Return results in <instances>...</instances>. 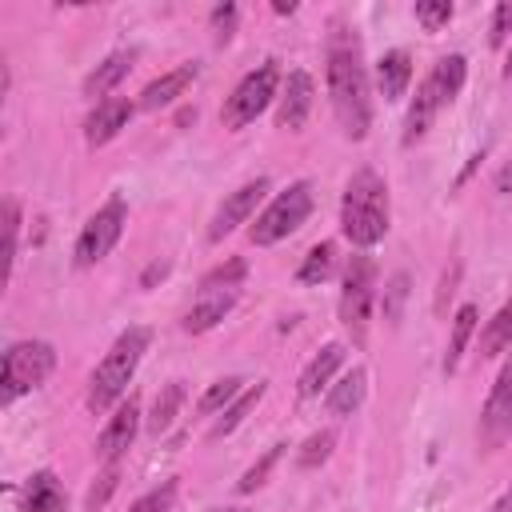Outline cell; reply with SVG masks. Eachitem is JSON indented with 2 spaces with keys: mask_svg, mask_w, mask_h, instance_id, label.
Returning a JSON list of instances; mask_svg holds the SVG:
<instances>
[{
  "mask_svg": "<svg viewBox=\"0 0 512 512\" xmlns=\"http://www.w3.org/2000/svg\"><path fill=\"white\" fill-rule=\"evenodd\" d=\"M508 36H512V0H504V4H496V8H492L488 44H492V48H504V44H508Z\"/></svg>",
  "mask_w": 512,
  "mask_h": 512,
  "instance_id": "cell-36",
  "label": "cell"
},
{
  "mask_svg": "<svg viewBox=\"0 0 512 512\" xmlns=\"http://www.w3.org/2000/svg\"><path fill=\"white\" fill-rule=\"evenodd\" d=\"M124 224H128V204H124V196H108V200L84 220V228H80V236H76V244H72V264H76V268L100 264V260L116 248V240L124 236Z\"/></svg>",
  "mask_w": 512,
  "mask_h": 512,
  "instance_id": "cell-7",
  "label": "cell"
},
{
  "mask_svg": "<svg viewBox=\"0 0 512 512\" xmlns=\"http://www.w3.org/2000/svg\"><path fill=\"white\" fill-rule=\"evenodd\" d=\"M184 396H188V392H184V384H180V380H172V384H164V388L156 392L152 412H148V432H152V436H160V432H168V428L176 424Z\"/></svg>",
  "mask_w": 512,
  "mask_h": 512,
  "instance_id": "cell-24",
  "label": "cell"
},
{
  "mask_svg": "<svg viewBox=\"0 0 512 512\" xmlns=\"http://www.w3.org/2000/svg\"><path fill=\"white\" fill-rule=\"evenodd\" d=\"M492 512H512V484H508V488H504V496L492 504Z\"/></svg>",
  "mask_w": 512,
  "mask_h": 512,
  "instance_id": "cell-39",
  "label": "cell"
},
{
  "mask_svg": "<svg viewBox=\"0 0 512 512\" xmlns=\"http://www.w3.org/2000/svg\"><path fill=\"white\" fill-rule=\"evenodd\" d=\"M208 512H244V508H208Z\"/></svg>",
  "mask_w": 512,
  "mask_h": 512,
  "instance_id": "cell-42",
  "label": "cell"
},
{
  "mask_svg": "<svg viewBox=\"0 0 512 512\" xmlns=\"http://www.w3.org/2000/svg\"><path fill=\"white\" fill-rule=\"evenodd\" d=\"M168 276V260H156V264H148L144 268V276H140V288H152L156 280H164Z\"/></svg>",
  "mask_w": 512,
  "mask_h": 512,
  "instance_id": "cell-38",
  "label": "cell"
},
{
  "mask_svg": "<svg viewBox=\"0 0 512 512\" xmlns=\"http://www.w3.org/2000/svg\"><path fill=\"white\" fill-rule=\"evenodd\" d=\"M132 112H136V104H132L128 96L96 100V108H92L88 120H84V144H88V148H104L108 140H116V136L128 128Z\"/></svg>",
  "mask_w": 512,
  "mask_h": 512,
  "instance_id": "cell-13",
  "label": "cell"
},
{
  "mask_svg": "<svg viewBox=\"0 0 512 512\" xmlns=\"http://www.w3.org/2000/svg\"><path fill=\"white\" fill-rule=\"evenodd\" d=\"M452 4L448 0H432V4H416V20H420V28L424 32H440L448 20H452Z\"/></svg>",
  "mask_w": 512,
  "mask_h": 512,
  "instance_id": "cell-34",
  "label": "cell"
},
{
  "mask_svg": "<svg viewBox=\"0 0 512 512\" xmlns=\"http://www.w3.org/2000/svg\"><path fill=\"white\" fill-rule=\"evenodd\" d=\"M132 64H136V48H120V52H108L88 76H84V96H100V100H108V92L132 72Z\"/></svg>",
  "mask_w": 512,
  "mask_h": 512,
  "instance_id": "cell-18",
  "label": "cell"
},
{
  "mask_svg": "<svg viewBox=\"0 0 512 512\" xmlns=\"http://www.w3.org/2000/svg\"><path fill=\"white\" fill-rule=\"evenodd\" d=\"M56 368V348L48 340H16L4 352V372H0V404H16L32 388H40Z\"/></svg>",
  "mask_w": 512,
  "mask_h": 512,
  "instance_id": "cell-4",
  "label": "cell"
},
{
  "mask_svg": "<svg viewBox=\"0 0 512 512\" xmlns=\"http://www.w3.org/2000/svg\"><path fill=\"white\" fill-rule=\"evenodd\" d=\"M116 488H120V464H104V472L96 476V484H92L88 496H84V512H100V508L112 500Z\"/></svg>",
  "mask_w": 512,
  "mask_h": 512,
  "instance_id": "cell-30",
  "label": "cell"
},
{
  "mask_svg": "<svg viewBox=\"0 0 512 512\" xmlns=\"http://www.w3.org/2000/svg\"><path fill=\"white\" fill-rule=\"evenodd\" d=\"M496 192H512V164L500 172V180H496Z\"/></svg>",
  "mask_w": 512,
  "mask_h": 512,
  "instance_id": "cell-40",
  "label": "cell"
},
{
  "mask_svg": "<svg viewBox=\"0 0 512 512\" xmlns=\"http://www.w3.org/2000/svg\"><path fill=\"white\" fill-rule=\"evenodd\" d=\"M236 20H240V8H236V4H216V8H212L208 24H212V36H216V44H228V40H232V32H236Z\"/></svg>",
  "mask_w": 512,
  "mask_h": 512,
  "instance_id": "cell-35",
  "label": "cell"
},
{
  "mask_svg": "<svg viewBox=\"0 0 512 512\" xmlns=\"http://www.w3.org/2000/svg\"><path fill=\"white\" fill-rule=\"evenodd\" d=\"M136 432H140V400L128 396V400L116 404V412H112L108 424L100 428V436H96V456H100L104 464H120V456L132 448Z\"/></svg>",
  "mask_w": 512,
  "mask_h": 512,
  "instance_id": "cell-11",
  "label": "cell"
},
{
  "mask_svg": "<svg viewBox=\"0 0 512 512\" xmlns=\"http://www.w3.org/2000/svg\"><path fill=\"white\" fill-rule=\"evenodd\" d=\"M504 76L512 80V48H508V60H504Z\"/></svg>",
  "mask_w": 512,
  "mask_h": 512,
  "instance_id": "cell-41",
  "label": "cell"
},
{
  "mask_svg": "<svg viewBox=\"0 0 512 512\" xmlns=\"http://www.w3.org/2000/svg\"><path fill=\"white\" fill-rule=\"evenodd\" d=\"M244 276H248V264H244L240 256H232V260L216 264L212 272H204V280H200V296H208V292H236Z\"/></svg>",
  "mask_w": 512,
  "mask_h": 512,
  "instance_id": "cell-27",
  "label": "cell"
},
{
  "mask_svg": "<svg viewBox=\"0 0 512 512\" xmlns=\"http://www.w3.org/2000/svg\"><path fill=\"white\" fill-rule=\"evenodd\" d=\"M244 392V380L240 376H224V380H216V384H208L204 388V396H200V416H216V412H224L236 396Z\"/></svg>",
  "mask_w": 512,
  "mask_h": 512,
  "instance_id": "cell-28",
  "label": "cell"
},
{
  "mask_svg": "<svg viewBox=\"0 0 512 512\" xmlns=\"http://www.w3.org/2000/svg\"><path fill=\"white\" fill-rule=\"evenodd\" d=\"M236 308V292H208V296H200L188 312H184V320H180V328L188 332V336H200V332H212L228 312Z\"/></svg>",
  "mask_w": 512,
  "mask_h": 512,
  "instance_id": "cell-19",
  "label": "cell"
},
{
  "mask_svg": "<svg viewBox=\"0 0 512 512\" xmlns=\"http://www.w3.org/2000/svg\"><path fill=\"white\" fill-rule=\"evenodd\" d=\"M340 364H344V344H324V348L304 364V372H300V380H296L300 400H312V396L328 392V388H332V376L340 372Z\"/></svg>",
  "mask_w": 512,
  "mask_h": 512,
  "instance_id": "cell-15",
  "label": "cell"
},
{
  "mask_svg": "<svg viewBox=\"0 0 512 512\" xmlns=\"http://www.w3.org/2000/svg\"><path fill=\"white\" fill-rule=\"evenodd\" d=\"M280 84H284L280 64H276V60H264L260 68H252V72L232 88V96H228L224 108H220V124H224L228 132L248 128V124L280 96Z\"/></svg>",
  "mask_w": 512,
  "mask_h": 512,
  "instance_id": "cell-6",
  "label": "cell"
},
{
  "mask_svg": "<svg viewBox=\"0 0 512 512\" xmlns=\"http://www.w3.org/2000/svg\"><path fill=\"white\" fill-rule=\"evenodd\" d=\"M328 100L336 112V124L348 140H364L372 124V100H368V68L356 32L336 24L328 32Z\"/></svg>",
  "mask_w": 512,
  "mask_h": 512,
  "instance_id": "cell-1",
  "label": "cell"
},
{
  "mask_svg": "<svg viewBox=\"0 0 512 512\" xmlns=\"http://www.w3.org/2000/svg\"><path fill=\"white\" fill-rule=\"evenodd\" d=\"M404 292H408V276H404V272H396V276H392V284H388V296H384V316H388V320H396V316H400V300H404Z\"/></svg>",
  "mask_w": 512,
  "mask_h": 512,
  "instance_id": "cell-37",
  "label": "cell"
},
{
  "mask_svg": "<svg viewBox=\"0 0 512 512\" xmlns=\"http://www.w3.org/2000/svg\"><path fill=\"white\" fill-rule=\"evenodd\" d=\"M148 344H152V332L144 324H132L112 340V348L104 352V360L96 364V372L88 380L84 404H88L92 416H100V412L120 404V396L128 392V384H132V376H136V368H140V360L148 352Z\"/></svg>",
  "mask_w": 512,
  "mask_h": 512,
  "instance_id": "cell-3",
  "label": "cell"
},
{
  "mask_svg": "<svg viewBox=\"0 0 512 512\" xmlns=\"http://www.w3.org/2000/svg\"><path fill=\"white\" fill-rule=\"evenodd\" d=\"M312 204H316V196H312V184H308V180L288 184V188H284V192H276V196L268 200V208L252 220L248 240H252L256 248L280 244L284 236H292V232L312 216Z\"/></svg>",
  "mask_w": 512,
  "mask_h": 512,
  "instance_id": "cell-5",
  "label": "cell"
},
{
  "mask_svg": "<svg viewBox=\"0 0 512 512\" xmlns=\"http://www.w3.org/2000/svg\"><path fill=\"white\" fill-rule=\"evenodd\" d=\"M68 508V492L56 480V472H32L20 488V512H64Z\"/></svg>",
  "mask_w": 512,
  "mask_h": 512,
  "instance_id": "cell-17",
  "label": "cell"
},
{
  "mask_svg": "<svg viewBox=\"0 0 512 512\" xmlns=\"http://www.w3.org/2000/svg\"><path fill=\"white\" fill-rule=\"evenodd\" d=\"M280 448H284V444H272V448H268V452H264V456H260V460L240 476V484H236V492H240V496L256 492V488L268 480V472H272V468H276V460H280Z\"/></svg>",
  "mask_w": 512,
  "mask_h": 512,
  "instance_id": "cell-33",
  "label": "cell"
},
{
  "mask_svg": "<svg viewBox=\"0 0 512 512\" xmlns=\"http://www.w3.org/2000/svg\"><path fill=\"white\" fill-rule=\"evenodd\" d=\"M176 496H180V484H176V480H164V484H156L152 492H144L128 512H172Z\"/></svg>",
  "mask_w": 512,
  "mask_h": 512,
  "instance_id": "cell-31",
  "label": "cell"
},
{
  "mask_svg": "<svg viewBox=\"0 0 512 512\" xmlns=\"http://www.w3.org/2000/svg\"><path fill=\"white\" fill-rule=\"evenodd\" d=\"M388 184L376 168H360L352 172V180L344 184V200H340V232L348 244L356 248H372L388 236Z\"/></svg>",
  "mask_w": 512,
  "mask_h": 512,
  "instance_id": "cell-2",
  "label": "cell"
},
{
  "mask_svg": "<svg viewBox=\"0 0 512 512\" xmlns=\"http://www.w3.org/2000/svg\"><path fill=\"white\" fill-rule=\"evenodd\" d=\"M20 204L8 196L4 200V256H8V272L16 268V256H20Z\"/></svg>",
  "mask_w": 512,
  "mask_h": 512,
  "instance_id": "cell-32",
  "label": "cell"
},
{
  "mask_svg": "<svg viewBox=\"0 0 512 512\" xmlns=\"http://www.w3.org/2000/svg\"><path fill=\"white\" fill-rule=\"evenodd\" d=\"M372 300H376V264H372V256L356 252L344 268V288H340V324L352 332L356 344L368 332Z\"/></svg>",
  "mask_w": 512,
  "mask_h": 512,
  "instance_id": "cell-8",
  "label": "cell"
},
{
  "mask_svg": "<svg viewBox=\"0 0 512 512\" xmlns=\"http://www.w3.org/2000/svg\"><path fill=\"white\" fill-rule=\"evenodd\" d=\"M268 176H256V180H248V184H240L236 192H228L224 196V204L216 208V216H212V224H208V240L212 244H220L228 232H236L240 224H248L252 216H256V204L268 196Z\"/></svg>",
  "mask_w": 512,
  "mask_h": 512,
  "instance_id": "cell-10",
  "label": "cell"
},
{
  "mask_svg": "<svg viewBox=\"0 0 512 512\" xmlns=\"http://www.w3.org/2000/svg\"><path fill=\"white\" fill-rule=\"evenodd\" d=\"M196 76H200V64H180V68H172V72L156 76L152 84H144V92H140L136 108H140V112H156V108L176 104V100L192 88V80H196Z\"/></svg>",
  "mask_w": 512,
  "mask_h": 512,
  "instance_id": "cell-14",
  "label": "cell"
},
{
  "mask_svg": "<svg viewBox=\"0 0 512 512\" xmlns=\"http://www.w3.org/2000/svg\"><path fill=\"white\" fill-rule=\"evenodd\" d=\"M264 392H268V384H264V380L248 384V388H244V392H240V396H236V400H232V404L220 412V420L212 424V436H228V432H236V428L244 424V416H248V412H252V408L264 400Z\"/></svg>",
  "mask_w": 512,
  "mask_h": 512,
  "instance_id": "cell-25",
  "label": "cell"
},
{
  "mask_svg": "<svg viewBox=\"0 0 512 512\" xmlns=\"http://www.w3.org/2000/svg\"><path fill=\"white\" fill-rule=\"evenodd\" d=\"M512 352V296L496 308V316L484 324L480 332V356L492 360V356H508Z\"/></svg>",
  "mask_w": 512,
  "mask_h": 512,
  "instance_id": "cell-23",
  "label": "cell"
},
{
  "mask_svg": "<svg viewBox=\"0 0 512 512\" xmlns=\"http://www.w3.org/2000/svg\"><path fill=\"white\" fill-rule=\"evenodd\" d=\"M440 108H444V96H440V88H436V80H432V72H428V76L420 80L412 104H408V116H404V144H416V140L432 128V120H436Z\"/></svg>",
  "mask_w": 512,
  "mask_h": 512,
  "instance_id": "cell-16",
  "label": "cell"
},
{
  "mask_svg": "<svg viewBox=\"0 0 512 512\" xmlns=\"http://www.w3.org/2000/svg\"><path fill=\"white\" fill-rule=\"evenodd\" d=\"M312 96H316V84L304 68H292L280 84V96H276V124L288 128V132H300L308 112H312Z\"/></svg>",
  "mask_w": 512,
  "mask_h": 512,
  "instance_id": "cell-12",
  "label": "cell"
},
{
  "mask_svg": "<svg viewBox=\"0 0 512 512\" xmlns=\"http://www.w3.org/2000/svg\"><path fill=\"white\" fill-rule=\"evenodd\" d=\"M476 324H480V308L476 304H460L456 316H452V332H448V348H444V364H440L444 376H452L460 368V356H464L468 340L476 336Z\"/></svg>",
  "mask_w": 512,
  "mask_h": 512,
  "instance_id": "cell-21",
  "label": "cell"
},
{
  "mask_svg": "<svg viewBox=\"0 0 512 512\" xmlns=\"http://www.w3.org/2000/svg\"><path fill=\"white\" fill-rule=\"evenodd\" d=\"M476 440L484 452H496L512 440V352L504 356L500 372H496V384L480 408V424H476Z\"/></svg>",
  "mask_w": 512,
  "mask_h": 512,
  "instance_id": "cell-9",
  "label": "cell"
},
{
  "mask_svg": "<svg viewBox=\"0 0 512 512\" xmlns=\"http://www.w3.org/2000/svg\"><path fill=\"white\" fill-rule=\"evenodd\" d=\"M332 444H336V432H332V428H320V432H312V436L300 444V452H296V464H300V468H320V464L332 456Z\"/></svg>",
  "mask_w": 512,
  "mask_h": 512,
  "instance_id": "cell-29",
  "label": "cell"
},
{
  "mask_svg": "<svg viewBox=\"0 0 512 512\" xmlns=\"http://www.w3.org/2000/svg\"><path fill=\"white\" fill-rule=\"evenodd\" d=\"M408 84H412V56L404 48L384 52L376 60V88H380V96L384 100H404Z\"/></svg>",
  "mask_w": 512,
  "mask_h": 512,
  "instance_id": "cell-20",
  "label": "cell"
},
{
  "mask_svg": "<svg viewBox=\"0 0 512 512\" xmlns=\"http://www.w3.org/2000/svg\"><path fill=\"white\" fill-rule=\"evenodd\" d=\"M336 272V248L328 240H320L316 248H308V256L296 268V284H324Z\"/></svg>",
  "mask_w": 512,
  "mask_h": 512,
  "instance_id": "cell-26",
  "label": "cell"
},
{
  "mask_svg": "<svg viewBox=\"0 0 512 512\" xmlns=\"http://www.w3.org/2000/svg\"><path fill=\"white\" fill-rule=\"evenodd\" d=\"M364 396H368V372H364V368H352V372H344V376L324 392V404H328L332 416H352V412L364 404Z\"/></svg>",
  "mask_w": 512,
  "mask_h": 512,
  "instance_id": "cell-22",
  "label": "cell"
}]
</instances>
